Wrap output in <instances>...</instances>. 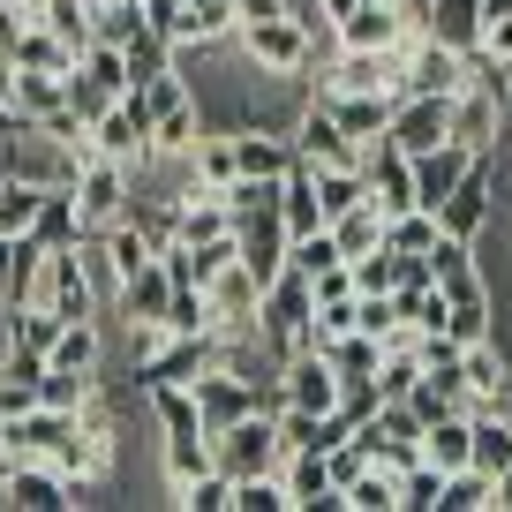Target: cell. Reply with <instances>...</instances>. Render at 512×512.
<instances>
[{"label": "cell", "instance_id": "30bf717a", "mask_svg": "<svg viewBox=\"0 0 512 512\" xmlns=\"http://www.w3.org/2000/svg\"><path fill=\"white\" fill-rule=\"evenodd\" d=\"M68 189H76L83 226L98 234V226H113V219L128 211V166H121V159H98V151H91V159L76 166V181H68Z\"/></svg>", "mask_w": 512, "mask_h": 512}, {"label": "cell", "instance_id": "52a82bcc", "mask_svg": "<svg viewBox=\"0 0 512 512\" xmlns=\"http://www.w3.org/2000/svg\"><path fill=\"white\" fill-rule=\"evenodd\" d=\"M497 159L505 151H475V166L460 174V189L445 196V211H437V226L460 241H482V226L497 219Z\"/></svg>", "mask_w": 512, "mask_h": 512}, {"label": "cell", "instance_id": "d590c367", "mask_svg": "<svg viewBox=\"0 0 512 512\" xmlns=\"http://www.w3.org/2000/svg\"><path fill=\"white\" fill-rule=\"evenodd\" d=\"M234 512H294L279 467H272V475H241V482H234Z\"/></svg>", "mask_w": 512, "mask_h": 512}, {"label": "cell", "instance_id": "d6a6232c", "mask_svg": "<svg viewBox=\"0 0 512 512\" xmlns=\"http://www.w3.org/2000/svg\"><path fill=\"white\" fill-rule=\"evenodd\" d=\"M174 505H181V512H234V475L204 467V475L174 482Z\"/></svg>", "mask_w": 512, "mask_h": 512}, {"label": "cell", "instance_id": "4dcf8cb0", "mask_svg": "<svg viewBox=\"0 0 512 512\" xmlns=\"http://www.w3.org/2000/svg\"><path fill=\"white\" fill-rule=\"evenodd\" d=\"M38 23H46L53 38H68V46H76V61H83V46L98 38V16H91V0H38Z\"/></svg>", "mask_w": 512, "mask_h": 512}, {"label": "cell", "instance_id": "f35d334b", "mask_svg": "<svg viewBox=\"0 0 512 512\" xmlns=\"http://www.w3.org/2000/svg\"><path fill=\"white\" fill-rule=\"evenodd\" d=\"M384 407V392H377V377H339V415L354 422V430H362L369 415H377Z\"/></svg>", "mask_w": 512, "mask_h": 512}, {"label": "cell", "instance_id": "7402d4cb", "mask_svg": "<svg viewBox=\"0 0 512 512\" xmlns=\"http://www.w3.org/2000/svg\"><path fill=\"white\" fill-rule=\"evenodd\" d=\"M113 302H121V324H159V317H166V302H174V272H166L159 256H151L136 279H121V294H113Z\"/></svg>", "mask_w": 512, "mask_h": 512}, {"label": "cell", "instance_id": "7bdbcfd3", "mask_svg": "<svg viewBox=\"0 0 512 512\" xmlns=\"http://www.w3.org/2000/svg\"><path fill=\"white\" fill-rule=\"evenodd\" d=\"M234 16L241 23H272V16H287V0H234Z\"/></svg>", "mask_w": 512, "mask_h": 512}, {"label": "cell", "instance_id": "e0dca14e", "mask_svg": "<svg viewBox=\"0 0 512 512\" xmlns=\"http://www.w3.org/2000/svg\"><path fill=\"white\" fill-rule=\"evenodd\" d=\"M467 166H475V151L452 144V136H445L437 151H415V204H422V211H445V196L460 189Z\"/></svg>", "mask_w": 512, "mask_h": 512}, {"label": "cell", "instance_id": "f1b7e54d", "mask_svg": "<svg viewBox=\"0 0 512 512\" xmlns=\"http://www.w3.org/2000/svg\"><path fill=\"white\" fill-rule=\"evenodd\" d=\"M354 204H369V174H362V166H317V211H324V226H332L339 211H354Z\"/></svg>", "mask_w": 512, "mask_h": 512}, {"label": "cell", "instance_id": "ac0fdd59", "mask_svg": "<svg viewBox=\"0 0 512 512\" xmlns=\"http://www.w3.org/2000/svg\"><path fill=\"white\" fill-rule=\"evenodd\" d=\"M422 38L467 61V53L482 46V0H430V8H422Z\"/></svg>", "mask_w": 512, "mask_h": 512}, {"label": "cell", "instance_id": "f6af8a7d", "mask_svg": "<svg viewBox=\"0 0 512 512\" xmlns=\"http://www.w3.org/2000/svg\"><path fill=\"white\" fill-rule=\"evenodd\" d=\"M490 512H512V467H505V475H490Z\"/></svg>", "mask_w": 512, "mask_h": 512}, {"label": "cell", "instance_id": "484cf974", "mask_svg": "<svg viewBox=\"0 0 512 512\" xmlns=\"http://www.w3.org/2000/svg\"><path fill=\"white\" fill-rule=\"evenodd\" d=\"M98 249H106V272H113V287H121V279H136V272H144V264H151V256H159V249H151V241H144V226H128V219H113V226H98Z\"/></svg>", "mask_w": 512, "mask_h": 512}, {"label": "cell", "instance_id": "9a60e30c", "mask_svg": "<svg viewBox=\"0 0 512 512\" xmlns=\"http://www.w3.org/2000/svg\"><path fill=\"white\" fill-rule=\"evenodd\" d=\"M204 302H211V324H219V332H249V324H256V302H264V287H256V272L234 256V264H226V272L204 287Z\"/></svg>", "mask_w": 512, "mask_h": 512}, {"label": "cell", "instance_id": "ab89813d", "mask_svg": "<svg viewBox=\"0 0 512 512\" xmlns=\"http://www.w3.org/2000/svg\"><path fill=\"white\" fill-rule=\"evenodd\" d=\"M309 287H317V302H347V294H354V272H347V264H332V272H317Z\"/></svg>", "mask_w": 512, "mask_h": 512}, {"label": "cell", "instance_id": "74e56055", "mask_svg": "<svg viewBox=\"0 0 512 512\" xmlns=\"http://www.w3.org/2000/svg\"><path fill=\"white\" fill-rule=\"evenodd\" d=\"M106 106H113V91H106L98 76H83V61H76V68H68V113H76V121L91 128V121H98Z\"/></svg>", "mask_w": 512, "mask_h": 512}, {"label": "cell", "instance_id": "7c38bea8", "mask_svg": "<svg viewBox=\"0 0 512 512\" xmlns=\"http://www.w3.org/2000/svg\"><path fill=\"white\" fill-rule=\"evenodd\" d=\"M189 392H196V415H204V437H219V430H234L241 415H256V384L234 377V369H204Z\"/></svg>", "mask_w": 512, "mask_h": 512}, {"label": "cell", "instance_id": "ee69618b", "mask_svg": "<svg viewBox=\"0 0 512 512\" xmlns=\"http://www.w3.org/2000/svg\"><path fill=\"white\" fill-rule=\"evenodd\" d=\"M354 8H362V0H317V23L332 31V23H339V16H354Z\"/></svg>", "mask_w": 512, "mask_h": 512}, {"label": "cell", "instance_id": "60d3db41", "mask_svg": "<svg viewBox=\"0 0 512 512\" xmlns=\"http://www.w3.org/2000/svg\"><path fill=\"white\" fill-rule=\"evenodd\" d=\"M16 264H23V234H0V302L16 294Z\"/></svg>", "mask_w": 512, "mask_h": 512}, {"label": "cell", "instance_id": "4316f807", "mask_svg": "<svg viewBox=\"0 0 512 512\" xmlns=\"http://www.w3.org/2000/svg\"><path fill=\"white\" fill-rule=\"evenodd\" d=\"M467 445H475V415H437L430 430H422V460L445 467V475L467 467Z\"/></svg>", "mask_w": 512, "mask_h": 512}, {"label": "cell", "instance_id": "cb8c5ba5", "mask_svg": "<svg viewBox=\"0 0 512 512\" xmlns=\"http://www.w3.org/2000/svg\"><path fill=\"white\" fill-rule=\"evenodd\" d=\"M91 234V226H83V211H76V189H46V204H38V219H31V241L38 249H76V241Z\"/></svg>", "mask_w": 512, "mask_h": 512}, {"label": "cell", "instance_id": "8fae6325", "mask_svg": "<svg viewBox=\"0 0 512 512\" xmlns=\"http://www.w3.org/2000/svg\"><path fill=\"white\" fill-rule=\"evenodd\" d=\"M294 159H302V166H362V144L332 121L324 98H309L302 121H294Z\"/></svg>", "mask_w": 512, "mask_h": 512}, {"label": "cell", "instance_id": "8992f818", "mask_svg": "<svg viewBox=\"0 0 512 512\" xmlns=\"http://www.w3.org/2000/svg\"><path fill=\"white\" fill-rule=\"evenodd\" d=\"M31 302H46L53 317H106L98 309V287H91V264H83V249H46L38 256V287H31Z\"/></svg>", "mask_w": 512, "mask_h": 512}, {"label": "cell", "instance_id": "4fadbf2b", "mask_svg": "<svg viewBox=\"0 0 512 512\" xmlns=\"http://www.w3.org/2000/svg\"><path fill=\"white\" fill-rule=\"evenodd\" d=\"M76 422H83V415H68V407H46V400H38V407H23L16 422H0V445L16 452V460H53V452H61V437L76 430Z\"/></svg>", "mask_w": 512, "mask_h": 512}, {"label": "cell", "instance_id": "d4e9b609", "mask_svg": "<svg viewBox=\"0 0 512 512\" xmlns=\"http://www.w3.org/2000/svg\"><path fill=\"white\" fill-rule=\"evenodd\" d=\"M121 53H128V91H144V83H159V76H174V38L166 31H151V23H136V31L121 38Z\"/></svg>", "mask_w": 512, "mask_h": 512}, {"label": "cell", "instance_id": "836d02e7", "mask_svg": "<svg viewBox=\"0 0 512 512\" xmlns=\"http://www.w3.org/2000/svg\"><path fill=\"white\" fill-rule=\"evenodd\" d=\"M332 241H339V256H362V249H377V241H384V211H377V204H354V211H339V219H332Z\"/></svg>", "mask_w": 512, "mask_h": 512}, {"label": "cell", "instance_id": "6da1fadb", "mask_svg": "<svg viewBox=\"0 0 512 512\" xmlns=\"http://www.w3.org/2000/svg\"><path fill=\"white\" fill-rule=\"evenodd\" d=\"M309 324H317V287H309V272H279L272 287H264V302H256V332H264V347L279 354V362H294V354H309Z\"/></svg>", "mask_w": 512, "mask_h": 512}, {"label": "cell", "instance_id": "e575fe53", "mask_svg": "<svg viewBox=\"0 0 512 512\" xmlns=\"http://www.w3.org/2000/svg\"><path fill=\"white\" fill-rule=\"evenodd\" d=\"M437 497H445V467L430 460L400 467V512H437Z\"/></svg>", "mask_w": 512, "mask_h": 512}, {"label": "cell", "instance_id": "5b68a950", "mask_svg": "<svg viewBox=\"0 0 512 512\" xmlns=\"http://www.w3.org/2000/svg\"><path fill=\"white\" fill-rule=\"evenodd\" d=\"M287 460V445H279V422L264 415V407H256V415H241L234 430H219L211 437V467H219V475H272V467Z\"/></svg>", "mask_w": 512, "mask_h": 512}, {"label": "cell", "instance_id": "3957f363", "mask_svg": "<svg viewBox=\"0 0 512 512\" xmlns=\"http://www.w3.org/2000/svg\"><path fill=\"white\" fill-rule=\"evenodd\" d=\"M226 332H166L159 347L136 362V392H159V384H196L204 369H219Z\"/></svg>", "mask_w": 512, "mask_h": 512}, {"label": "cell", "instance_id": "2e32d148", "mask_svg": "<svg viewBox=\"0 0 512 512\" xmlns=\"http://www.w3.org/2000/svg\"><path fill=\"white\" fill-rule=\"evenodd\" d=\"M400 38H407V16L384 0H362L354 16L332 23V46H362V53H400Z\"/></svg>", "mask_w": 512, "mask_h": 512}, {"label": "cell", "instance_id": "f546056e", "mask_svg": "<svg viewBox=\"0 0 512 512\" xmlns=\"http://www.w3.org/2000/svg\"><path fill=\"white\" fill-rule=\"evenodd\" d=\"M467 467H475V475H505V467H512V422H505V415H475Z\"/></svg>", "mask_w": 512, "mask_h": 512}, {"label": "cell", "instance_id": "603a6c76", "mask_svg": "<svg viewBox=\"0 0 512 512\" xmlns=\"http://www.w3.org/2000/svg\"><path fill=\"white\" fill-rule=\"evenodd\" d=\"M8 68H38V76H68V68H76V46H68V38H53L46 23H23L16 31V46H8Z\"/></svg>", "mask_w": 512, "mask_h": 512}, {"label": "cell", "instance_id": "7a4b0ae2", "mask_svg": "<svg viewBox=\"0 0 512 512\" xmlns=\"http://www.w3.org/2000/svg\"><path fill=\"white\" fill-rule=\"evenodd\" d=\"M91 151L98 159H121L128 174H144L159 151H151V91H121L106 113L91 121Z\"/></svg>", "mask_w": 512, "mask_h": 512}, {"label": "cell", "instance_id": "9c48e42d", "mask_svg": "<svg viewBox=\"0 0 512 512\" xmlns=\"http://www.w3.org/2000/svg\"><path fill=\"white\" fill-rule=\"evenodd\" d=\"M505 91H490V83H460L452 91V144L467 151H505Z\"/></svg>", "mask_w": 512, "mask_h": 512}, {"label": "cell", "instance_id": "44dd1931", "mask_svg": "<svg viewBox=\"0 0 512 512\" xmlns=\"http://www.w3.org/2000/svg\"><path fill=\"white\" fill-rule=\"evenodd\" d=\"M234 159H241V174H256V181H287V166H294V136L241 121V128H234Z\"/></svg>", "mask_w": 512, "mask_h": 512}, {"label": "cell", "instance_id": "277c9868", "mask_svg": "<svg viewBox=\"0 0 512 512\" xmlns=\"http://www.w3.org/2000/svg\"><path fill=\"white\" fill-rule=\"evenodd\" d=\"M234 46H241V61H249V68H264V76H309V68H317V38H309L294 16L241 23V31H234Z\"/></svg>", "mask_w": 512, "mask_h": 512}, {"label": "cell", "instance_id": "1f68e13d", "mask_svg": "<svg viewBox=\"0 0 512 512\" xmlns=\"http://www.w3.org/2000/svg\"><path fill=\"white\" fill-rule=\"evenodd\" d=\"M445 234V226H437V211H392V219H384V249L392 256H430V241Z\"/></svg>", "mask_w": 512, "mask_h": 512}, {"label": "cell", "instance_id": "ffe728a7", "mask_svg": "<svg viewBox=\"0 0 512 512\" xmlns=\"http://www.w3.org/2000/svg\"><path fill=\"white\" fill-rule=\"evenodd\" d=\"M279 482H287V505L294 512H339V490H332L324 452H287V460H279Z\"/></svg>", "mask_w": 512, "mask_h": 512}, {"label": "cell", "instance_id": "8d00e7d4", "mask_svg": "<svg viewBox=\"0 0 512 512\" xmlns=\"http://www.w3.org/2000/svg\"><path fill=\"white\" fill-rule=\"evenodd\" d=\"M437 512H490V475H475V467L445 475V497H437Z\"/></svg>", "mask_w": 512, "mask_h": 512}, {"label": "cell", "instance_id": "5bb4252c", "mask_svg": "<svg viewBox=\"0 0 512 512\" xmlns=\"http://www.w3.org/2000/svg\"><path fill=\"white\" fill-rule=\"evenodd\" d=\"M452 136V98H400L392 106V128H384V144H400L407 159L415 151H437Z\"/></svg>", "mask_w": 512, "mask_h": 512}, {"label": "cell", "instance_id": "b9f144b4", "mask_svg": "<svg viewBox=\"0 0 512 512\" xmlns=\"http://www.w3.org/2000/svg\"><path fill=\"white\" fill-rule=\"evenodd\" d=\"M482 53H497V61L512 68V16H490V23H482Z\"/></svg>", "mask_w": 512, "mask_h": 512}, {"label": "cell", "instance_id": "83f0119b", "mask_svg": "<svg viewBox=\"0 0 512 512\" xmlns=\"http://www.w3.org/2000/svg\"><path fill=\"white\" fill-rule=\"evenodd\" d=\"M339 512H400V475L369 460L362 475H354L347 490H339Z\"/></svg>", "mask_w": 512, "mask_h": 512}, {"label": "cell", "instance_id": "ba28073f", "mask_svg": "<svg viewBox=\"0 0 512 512\" xmlns=\"http://www.w3.org/2000/svg\"><path fill=\"white\" fill-rule=\"evenodd\" d=\"M83 497L91 490H76L53 460H16L8 490H0V512H61V505H83Z\"/></svg>", "mask_w": 512, "mask_h": 512}, {"label": "cell", "instance_id": "d6986e66", "mask_svg": "<svg viewBox=\"0 0 512 512\" xmlns=\"http://www.w3.org/2000/svg\"><path fill=\"white\" fill-rule=\"evenodd\" d=\"M324 106H332V121H339V128L354 136V144L369 151V144L384 136V128H392V106H400V91H332Z\"/></svg>", "mask_w": 512, "mask_h": 512}]
</instances>
